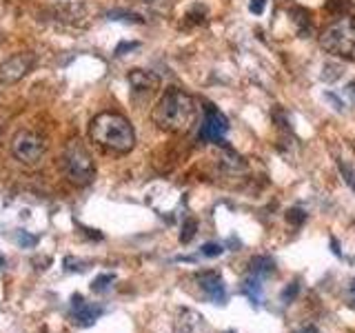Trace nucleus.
Listing matches in <instances>:
<instances>
[{"instance_id":"10","label":"nucleus","mask_w":355,"mask_h":333,"mask_svg":"<svg viewBox=\"0 0 355 333\" xmlns=\"http://www.w3.org/2000/svg\"><path fill=\"white\" fill-rule=\"evenodd\" d=\"M76 320L80 322V325H92L96 322V318L103 314V309L100 307H89V305H83L80 298H76Z\"/></svg>"},{"instance_id":"6","label":"nucleus","mask_w":355,"mask_h":333,"mask_svg":"<svg viewBox=\"0 0 355 333\" xmlns=\"http://www.w3.org/2000/svg\"><path fill=\"white\" fill-rule=\"evenodd\" d=\"M38 65V58L33 51H22L9 56L7 60L0 62V85H16L22 78L29 76L33 67Z\"/></svg>"},{"instance_id":"16","label":"nucleus","mask_w":355,"mask_h":333,"mask_svg":"<svg viewBox=\"0 0 355 333\" xmlns=\"http://www.w3.org/2000/svg\"><path fill=\"white\" fill-rule=\"evenodd\" d=\"M222 251V244H216V242H209V244H205L202 247V255H209V258H214V255H220Z\"/></svg>"},{"instance_id":"1","label":"nucleus","mask_w":355,"mask_h":333,"mask_svg":"<svg viewBox=\"0 0 355 333\" xmlns=\"http://www.w3.org/2000/svg\"><path fill=\"white\" fill-rule=\"evenodd\" d=\"M198 116L200 107L196 98L178 87L166 89L151 111L155 127L169 133H187L198 122Z\"/></svg>"},{"instance_id":"15","label":"nucleus","mask_w":355,"mask_h":333,"mask_svg":"<svg viewBox=\"0 0 355 333\" xmlns=\"http://www.w3.org/2000/svg\"><path fill=\"white\" fill-rule=\"evenodd\" d=\"M286 220L291 222V225H295V227H300L302 222L306 220V214L302 209H288V214H286Z\"/></svg>"},{"instance_id":"4","label":"nucleus","mask_w":355,"mask_h":333,"mask_svg":"<svg viewBox=\"0 0 355 333\" xmlns=\"http://www.w3.org/2000/svg\"><path fill=\"white\" fill-rule=\"evenodd\" d=\"M322 49L344 60L355 62V18L342 16L327 25L320 33Z\"/></svg>"},{"instance_id":"12","label":"nucleus","mask_w":355,"mask_h":333,"mask_svg":"<svg viewBox=\"0 0 355 333\" xmlns=\"http://www.w3.org/2000/svg\"><path fill=\"white\" fill-rule=\"evenodd\" d=\"M187 18H189V22H193V25H202V22H207V11H205V7L196 5V7L187 14Z\"/></svg>"},{"instance_id":"17","label":"nucleus","mask_w":355,"mask_h":333,"mask_svg":"<svg viewBox=\"0 0 355 333\" xmlns=\"http://www.w3.org/2000/svg\"><path fill=\"white\" fill-rule=\"evenodd\" d=\"M264 7H266V0H251V3H249L251 14H255V16H260L264 11Z\"/></svg>"},{"instance_id":"11","label":"nucleus","mask_w":355,"mask_h":333,"mask_svg":"<svg viewBox=\"0 0 355 333\" xmlns=\"http://www.w3.org/2000/svg\"><path fill=\"white\" fill-rule=\"evenodd\" d=\"M251 271L253 275H269L273 273V260L266 258V255H258V258L251 260Z\"/></svg>"},{"instance_id":"22","label":"nucleus","mask_w":355,"mask_h":333,"mask_svg":"<svg viewBox=\"0 0 355 333\" xmlns=\"http://www.w3.org/2000/svg\"><path fill=\"white\" fill-rule=\"evenodd\" d=\"M3 129H5V120H0V136H3Z\"/></svg>"},{"instance_id":"9","label":"nucleus","mask_w":355,"mask_h":333,"mask_svg":"<svg viewBox=\"0 0 355 333\" xmlns=\"http://www.w3.org/2000/svg\"><path fill=\"white\" fill-rule=\"evenodd\" d=\"M198 282H200V289L214 300V302H225L227 300V289H225V282H222V278L216 273V271H205L198 275Z\"/></svg>"},{"instance_id":"14","label":"nucleus","mask_w":355,"mask_h":333,"mask_svg":"<svg viewBox=\"0 0 355 333\" xmlns=\"http://www.w3.org/2000/svg\"><path fill=\"white\" fill-rule=\"evenodd\" d=\"M111 20H129V22H142V18L140 16H136V14H127V11H109L107 14Z\"/></svg>"},{"instance_id":"23","label":"nucleus","mask_w":355,"mask_h":333,"mask_svg":"<svg viewBox=\"0 0 355 333\" xmlns=\"http://www.w3.org/2000/svg\"><path fill=\"white\" fill-rule=\"evenodd\" d=\"M349 89H351V94L355 96V83H351V85H349Z\"/></svg>"},{"instance_id":"18","label":"nucleus","mask_w":355,"mask_h":333,"mask_svg":"<svg viewBox=\"0 0 355 333\" xmlns=\"http://www.w3.org/2000/svg\"><path fill=\"white\" fill-rule=\"evenodd\" d=\"M297 291H300V287H297V284L293 282V284H291V289H288V287L284 289V293H282V300H284V302H288V300H293V298L297 296Z\"/></svg>"},{"instance_id":"7","label":"nucleus","mask_w":355,"mask_h":333,"mask_svg":"<svg viewBox=\"0 0 355 333\" xmlns=\"http://www.w3.org/2000/svg\"><path fill=\"white\" fill-rule=\"evenodd\" d=\"M205 120H202V127H200V133L198 138L205 140V142H220L225 144V140H222V136L229 131V120L225 118V114L214 107L211 103H205Z\"/></svg>"},{"instance_id":"24","label":"nucleus","mask_w":355,"mask_h":333,"mask_svg":"<svg viewBox=\"0 0 355 333\" xmlns=\"http://www.w3.org/2000/svg\"><path fill=\"white\" fill-rule=\"evenodd\" d=\"M0 44H3V33H0Z\"/></svg>"},{"instance_id":"20","label":"nucleus","mask_w":355,"mask_h":333,"mask_svg":"<svg viewBox=\"0 0 355 333\" xmlns=\"http://www.w3.org/2000/svg\"><path fill=\"white\" fill-rule=\"evenodd\" d=\"M138 47V42H125V44H120V47L116 49V53L120 56L122 51H127V49H136Z\"/></svg>"},{"instance_id":"21","label":"nucleus","mask_w":355,"mask_h":333,"mask_svg":"<svg viewBox=\"0 0 355 333\" xmlns=\"http://www.w3.org/2000/svg\"><path fill=\"white\" fill-rule=\"evenodd\" d=\"M302 333H320V331H318V329H315L313 325H309L306 329H302Z\"/></svg>"},{"instance_id":"13","label":"nucleus","mask_w":355,"mask_h":333,"mask_svg":"<svg viewBox=\"0 0 355 333\" xmlns=\"http://www.w3.org/2000/svg\"><path fill=\"white\" fill-rule=\"evenodd\" d=\"M196 229H198V222L196 220H187L182 225V233H180V240L182 242H189L193 236H196Z\"/></svg>"},{"instance_id":"5","label":"nucleus","mask_w":355,"mask_h":333,"mask_svg":"<svg viewBox=\"0 0 355 333\" xmlns=\"http://www.w3.org/2000/svg\"><path fill=\"white\" fill-rule=\"evenodd\" d=\"M44 151H47V142H44V138L36 131L22 129L11 138V155H14L20 164H27V166L38 164L42 160Z\"/></svg>"},{"instance_id":"8","label":"nucleus","mask_w":355,"mask_h":333,"mask_svg":"<svg viewBox=\"0 0 355 333\" xmlns=\"http://www.w3.org/2000/svg\"><path fill=\"white\" fill-rule=\"evenodd\" d=\"M127 80L133 89V94H144L149 96L153 94L155 89H160V78L155 76L153 71H144V69H131Z\"/></svg>"},{"instance_id":"19","label":"nucleus","mask_w":355,"mask_h":333,"mask_svg":"<svg viewBox=\"0 0 355 333\" xmlns=\"http://www.w3.org/2000/svg\"><path fill=\"white\" fill-rule=\"evenodd\" d=\"M133 3H140V5H149V7H164V5H169L171 0H133Z\"/></svg>"},{"instance_id":"3","label":"nucleus","mask_w":355,"mask_h":333,"mask_svg":"<svg viewBox=\"0 0 355 333\" xmlns=\"http://www.w3.org/2000/svg\"><path fill=\"white\" fill-rule=\"evenodd\" d=\"M60 166H62L67 180L78 185V187L89 185L96 176L94 158H92V153H89L87 144L80 138H71L64 144L62 155H60Z\"/></svg>"},{"instance_id":"2","label":"nucleus","mask_w":355,"mask_h":333,"mask_svg":"<svg viewBox=\"0 0 355 333\" xmlns=\"http://www.w3.org/2000/svg\"><path fill=\"white\" fill-rule=\"evenodd\" d=\"M89 138L116 153H129L136 147V131L131 122L114 111H103L89 122Z\"/></svg>"}]
</instances>
